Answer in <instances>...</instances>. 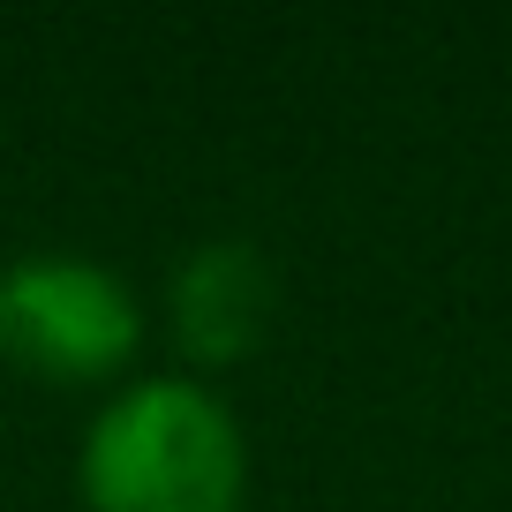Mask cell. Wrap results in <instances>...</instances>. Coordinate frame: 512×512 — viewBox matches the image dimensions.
Masks as SVG:
<instances>
[{"label": "cell", "mask_w": 512, "mask_h": 512, "mask_svg": "<svg viewBox=\"0 0 512 512\" xmlns=\"http://www.w3.org/2000/svg\"><path fill=\"white\" fill-rule=\"evenodd\" d=\"M76 490L91 512H241L249 445L211 384L136 377L83 430Z\"/></svg>", "instance_id": "cell-1"}, {"label": "cell", "mask_w": 512, "mask_h": 512, "mask_svg": "<svg viewBox=\"0 0 512 512\" xmlns=\"http://www.w3.org/2000/svg\"><path fill=\"white\" fill-rule=\"evenodd\" d=\"M144 347V302L113 264L31 249L0 272V362L46 384H113Z\"/></svg>", "instance_id": "cell-2"}, {"label": "cell", "mask_w": 512, "mask_h": 512, "mask_svg": "<svg viewBox=\"0 0 512 512\" xmlns=\"http://www.w3.org/2000/svg\"><path fill=\"white\" fill-rule=\"evenodd\" d=\"M279 324V272L256 241H204L174 272V339L189 362H249Z\"/></svg>", "instance_id": "cell-3"}]
</instances>
